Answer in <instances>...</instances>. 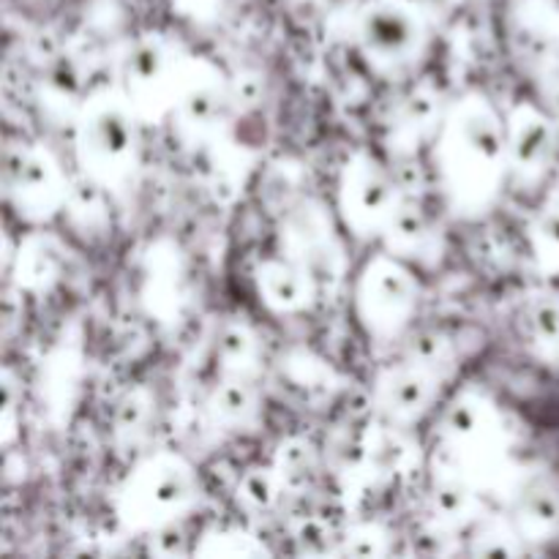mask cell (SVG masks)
<instances>
[{
  "mask_svg": "<svg viewBox=\"0 0 559 559\" xmlns=\"http://www.w3.org/2000/svg\"><path fill=\"white\" fill-rule=\"evenodd\" d=\"M440 197L459 222L486 218L511 183L506 115L484 91H467L448 102L445 118L431 142Z\"/></svg>",
  "mask_w": 559,
  "mask_h": 559,
  "instance_id": "cell-1",
  "label": "cell"
},
{
  "mask_svg": "<svg viewBox=\"0 0 559 559\" xmlns=\"http://www.w3.org/2000/svg\"><path fill=\"white\" fill-rule=\"evenodd\" d=\"M145 123L115 85L87 91L71 115V147L80 175L126 202L136 191L145 169Z\"/></svg>",
  "mask_w": 559,
  "mask_h": 559,
  "instance_id": "cell-2",
  "label": "cell"
},
{
  "mask_svg": "<svg viewBox=\"0 0 559 559\" xmlns=\"http://www.w3.org/2000/svg\"><path fill=\"white\" fill-rule=\"evenodd\" d=\"M431 467L451 469L480 491H502L513 475V431L497 399L480 385L453 393L437 418Z\"/></svg>",
  "mask_w": 559,
  "mask_h": 559,
  "instance_id": "cell-3",
  "label": "cell"
},
{
  "mask_svg": "<svg viewBox=\"0 0 559 559\" xmlns=\"http://www.w3.org/2000/svg\"><path fill=\"white\" fill-rule=\"evenodd\" d=\"M202 480L194 464L175 451H153L136 459L115 489V519L129 535L169 533L194 513Z\"/></svg>",
  "mask_w": 559,
  "mask_h": 559,
  "instance_id": "cell-4",
  "label": "cell"
},
{
  "mask_svg": "<svg viewBox=\"0 0 559 559\" xmlns=\"http://www.w3.org/2000/svg\"><path fill=\"white\" fill-rule=\"evenodd\" d=\"M349 38L371 74L402 82L426 63L435 36L415 0H360L349 16Z\"/></svg>",
  "mask_w": 559,
  "mask_h": 559,
  "instance_id": "cell-5",
  "label": "cell"
},
{
  "mask_svg": "<svg viewBox=\"0 0 559 559\" xmlns=\"http://www.w3.org/2000/svg\"><path fill=\"white\" fill-rule=\"evenodd\" d=\"M189 49L167 33L147 31L131 38L115 60V82L145 126L167 123Z\"/></svg>",
  "mask_w": 559,
  "mask_h": 559,
  "instance_id": "cell-6",
  "label": "cell"
},
{
  "mask_svg": "<svg viewBox=\"0 0 559 559\" xmlns=\"http://www.w3.org/2000/svg\"><path fill=\"white\" fill-rule=\"evenodd\" d=\"M355 320L377 344L399 342L413 328L420 309V282L409 262L388 254L369 257L353 289Z\"/></svg>",
  "mask_w": 559,
  "mask_h": 559,
  "instance_id": "cell-7",
  "label": "cell"
},
{
  "mask_svg": "<svg viewBox=\"0 0 559 559\" xmlns=\"http://www.w3.org/2000/svg\"><path fill=\"white\" fill-rule=\"evenodd\" d=\"M74 183L41 140H9L3 147V197L14 216L47 227L66 213Z\"/></svg>",
  "mask_w": 559,
  "mask_h": 559,
  "instance_id": "cell-8",
  "label": "cell"
},
{
  "mask_svg": "<svg viewBox=\"0 0 559 559\" xmlns=\"http://www.w3.org/2000/svg\"><path fill=\"white\" fill-rule=\"evenodd\" d=\"M404 200L407 194L393 169L366 147L349 153L338 169L336 211L353 238L382 240Z\"/></svg>",
  "mask_w": 559,
  "mask_h": 559,
  "instance_id": "cell-9",
  "label": "cell"
},
{
  "mask_svg": "<svg viewBox=\"0 0 559 559\" xmlns=\"http://www.w3.org/2000/svg\"><path fill=\"white\" fill-rule=\"evenodd\" d=\"M233 115V80H229V74L205 55L191 52L186 58L178 93H175L167 118L175 140L186 151H200V147L213 145Z\"/></svg>",
  "mask_w": 559,
  "mask_h": 559,
  "instance_id": "cell-10",
  "label": "cell"
},
{
  "mask_svg": "<svg viewBox=\"0 0 559 559\" xmlns=\"http://www.w3.org/2000/svg\"><path fill=\"white\" fill-rule=\"evenodd\" d=\"M511 183L535 189L549 175L559 147V123L538 102H519L506 112Z\"/></svg>",
  "mask_w": 559,
  "mask_h": 559,
  "instance_id": "cell-11",
  "label": "cell"
},
{
  "mask_svg": "<svg viewBox=\"0 0 559 559\" xmlns=\"http://www.w3.org/2000/svg\"><path fill=\"white\" fill-rule=\"evenodd\" d=\"M508 55L530 80L559 69V5L555 0H513L506 16Z\"/></svg>",
  "mask_w": 559,
  "mask_h": 559,
  "instance_id": "cell-12",
  "label": "cell"
},
{
  "mask_svg": "<svg viewBox=\"0 0 559 559\" xmlns=\"http://www.w3.org/2000/svg\"><path fill=\"white\" fill-rule=\"evenodd\" d=\"M442 382L418 366L399 360L377 371L371 382V409L377 418L399 429H415L431 415L442 396Z\"/></svg>",
  "mask_w": 559,
  "mask_h": 559,
  "instance_id": "cell-13",
  "label": "cell"
},
{
  "mask_svg": "<svg viewBox=\"0 0 559 559\" xmlns=\"http://www.w3.org/2000/svg\"><path fill=\"white\" fill-rule=\"evenodd\" d=\"M502 491H506V513L527 549L559 538V478L555 473L549 469L513 473Z\"/></svg>",
  "mask_w": 559,
  "mask_h": 559,
  "instance_id": "cell-14",
  "label": "cell"
},
{
  "mask_svg": "<svg viewBox=\"0 0 559 559\" xmlns=\"http://www.w3.org/2000/svg\"><path fill=\"white\" fill-rule=\"evenodd\" d=\"M448 102L435 85L420 82L399 98L385 120V151L393 162H413L426 145H431L445 118Z\"/></svg>",
  "mask_w": 559,
  "mask_h": 559,
  "instance_id": "cell-15",
  "label": "cell"
},
{
  "mask_svg": "<svg viewBox=\"0 0 559 559\" xmlns=\"http://www.w3.org/2000/svg\"><path fill=\"white\" fill-rule=\"evenodd\" d=\"M484 491L451 469L431 467V484L424 497V524L431 535H462L484 516Z\"/></svg>",
  "mask_w": 559,
  "mask_h": 559,
  "instance_id": "cell-16",
  "label": "cell"
},
{
  "mask_svg": "<svg viewBox=\"0 0 559 559\" xmlns=\"http://www.w3.org/2000/svg\"><path fill=\"white\" fill-rule=\"evenodd\" d=\"M207 429L218 437L254 435L262 424V393L254 377L222 374L202 404Z\"/></svg>",
  "mask_w": 559,
  "mask_h": 559,
  "instance_id": "cell-17",
  "label": "cell"
},
{
  "mask_svg": "<svg viewBox=\"0 0 559 559\" xmlns=\"http://www.w3.org/2000/svg\"><path fill=\"white\" fill-rule=\"evenodd\" d=\"M382 249L413 267H435L445 254V235L420 202L404 200L382 235Z\"/></svg>",
  "mask_w": 559,
  "mask_h": 559,
  "instance_id": "cell-18",
  "label": "cell"
},
{
  "mask_svg": "<svg viewBox=\"0 0 559 559\" xmlns=\"http://www.w3.org/2000/svg\"><path fill=\"white\" fill-rule=\"evenodd\" d=\"M254 289L260 304L276 317L304 314L317 300V278L309 267L282 257L257 262Z\"/></svg>",
  "mask_w": 559,
  "mask_h": 559,
  "instance_id": "cell-19",
  "label": "cell"
},
{
  "mask_svg": "<svg viewBox=\"0 0 559 559\" xmlns=\"http://www.w3.org/2000/svg\"><path fill=\"white\" fill-rule=\"evenodd\" d=\"M66 265H69V249L63 240L47 229H36L20 240L14 260H9V273L20 293L44 295L58 287Z\"/></svg>",
  "mask_w": 559,
  "mask_h": 559,
  "instance_id": "cell-20",
  "label": "cell"
},
{
  "mask_svg": "<svg viewBox=\"0 0 559 559\" xmlns=\"http://www.w3.org/2000/svg\"><path fill=\"white\" fill-rule=\"evenodd\" d=\"M519 333L527 353L544 366H559V289L538 287L519 309Z\"/></svg>",
  "mask_w": 559,
  "mask_h": 559,
  "instance_id": "cell-21",
  "label": "cell"
},
{
  "mask_svg": "<svg viewBox=\"0 0 559 559\" xmlns=\"http://www.w3.org/2000/svg\"><path fill=\"white\" fill-rule=\"evenodd\" d=\"M82 382V353L74 344H60L41 360V399L49 420L60 426L69 420Z\"/></svg>",
  "mask_w": 559,
  "mask_h": 559,
  "instance_id": "cell-22",
  "label": "cell"
},
{
  "mask_svg": "<svg viewBox=\"0 0 559 559\" xmlns=\"http://www.w3.org/2000/svg\"><path fill=\"white\" fill-rule=\"evenodd\" d=\"M273 469H276L278 480L284 486L287 497H306L314 491L317 480H320V451L306 437H287L278 442L276 453L271 459Z\"/></svg>",
  "mask_w": 559,
  "mask_h": 559,
  "instance_id": "cell-23",
  "label": "cell"
},
{
  "mask_svg": "<svg viewBox=\"0 0 559 559\" xmlns=\"http://www.w3.org/2000/svg\"><path fill=\"white\" fill-rule=\"evenodd\" d=\"M402 358L407 364L418 366L426 374H431L435 380H440L442 385L453 382L459 371V347L448 333L435 331V328H426V331L413 333V336L404 342Z\"/></svg>",
  "mask_w": 559,
  "mask_h": 559,
  "instance_id": "cell-24",
  "label": "cell"
},
{
  "mask_svg": "<svg viewBox=\"0 0 559 559\" xmlns=\"http://www.w3.org/2000/svg\"><path fill=\"white\" fill-rule=\"evenodd\" d=\"M216 358L222 374L254 377L260 364V338L254 328L243 320H227L216 338Z\"/></svg>",
  "mask_w": 559,
  "mask_h": 559,
  "instance_id": "cell-25",
  "label": "cell"
},
{
  "mask_svg": "<svg viewBox=\"0 0 559 559\" xmlns=\"http://www.w3.org/2000/svg\"><path fill=\"white\" fill-rule=\"evenodd\" d=\"M467 535V551L473 557H519L527 551L506 511L484 513Z\"/></svg>",
  "mask_w": 559,
  "mask_h": 559,
  "instance_id": "cell-26",
  "label": "cell"
},
{
  "mask_svg": "<svg viewBox=\"0 0 559 559\" xmlns=\"http://www.w3.org/2000/svg\"><path fill=\"white\" fill-rule=\"evenodd\" d=\"M233 497L240 511L251 513V516H267L287 495H284V486L273 464H254L240 473Z\"/></svg>",
  "mask_w": 559,
  "mask_h": 559,
  "instance_id": "cell-27",
  "label": "cell"
},
{
  "mask_svg": "<svg viewBox=\"0 0 559 559\" xmlns=\"http://www.w3.org/2000/svg\"><path fill=\"white\" fill-rule=\"evenodd\" d=\"M527 243L544 276L559 273V197H549L527 222Z\"/></svg>",
  "mask_w": 559,
  "mask_h": 559,
  "instance_id": "cell-28",
  "label": "cell"
},
{
  "mask_svg": "<svg viewBox=\"0 0 559 559\" xmlns=\"http://www.w3.org/2000/svg\"><path fill=\"white\" fill-rule=\"evenodd\" d=\"M153 413H156V399L147 388H134V391L126 393L118 402L115 409V424H112V437L115 445L120 451H136L140 442L145 440L147 426H151Z\"/></svg>",
  "mask_w": 559,
  "mask_h": 559,
  "instance_id": "cell-29",
  "label": "cell"
},
{
  "mask_svg": "<svg viewBox=\"0 0 559 559\" xmlns=\"http://www.w3.org/2000/svg\"><path fill=\"white\" fill-rule=\"evenodd\" d=\"M271 549L246 527H211L200 535L194 557H267Z\"/></svg>",
  "mask_w": 559,
  "mask_h": 559,
  "instance_id": "cell-30",
  "label": "cell"
},
{
  "mask_svg": "<svg viewBox=\"0 0 559 559\" xmlns=\"http://www.w3.org/2000/svg\"><path fill=\"white\" fill-rule=\"evenodd\" d=\"M393 549V533L382 522H355L338 538L336 555L342 557H385Z\"/></svg>",
  "mask_w": 559,
  "mask_h": 559,
  "instance_id": "cell-31",
  "label": "cell"
},
{
  "mask_svg": "<svg viewBox=\"0 0 559 559\" xmlns=\"http://www.w3.org/2000/svg\"><path fill=\"white\" fill-rule=\"evenodd\" d=\"M233 80V109L235 115H246L257 109L265 96V80L257 71H238Z\"/></svg>",
  "mask_w": 559,
  "mask_h": 559,
  "instance_id": "cell-32",
  "label": "cell"
},
{
  "mask_svg": "<svg viewBox=\"0 0 559 559\" xmlns=\"http://www.w3.org/2000/svg\"><path fill=\"white\" fill-rule=\"evenodd\" d=\"M533 87H535V102H538L540 107H544L546 112H549L559 123V69L538 76V80H533Z\"/></svg>",
  "mask_w": 559,
  "mask_h": 559,
  "instance_id": "cell-33",
  "label": "cell"
},
{
  "mask_svg": "<svg viewBox=\"0 0 559 559\" xmlns=\"http://www.w3.org/2000/svg\"><path fill=\"white\" fill-rule=\"evenodd\" d=\"M5 426H3V442L5 445H11V440H14L16 437V429H14V418H16V396H14V382L9 380V377H5Z\"/></svg>",
  "mask_w": 559,
  "mask_h": 559,
  "instance_id": "cell-34",
  "label": "cell"
}]
</instances>
